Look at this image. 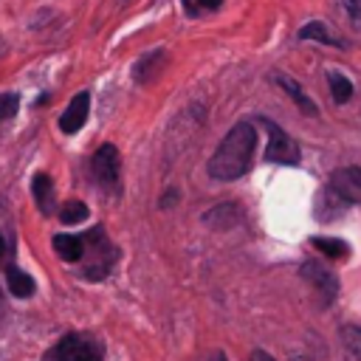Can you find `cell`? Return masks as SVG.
Returning a JSON list of instances; mask_svg holds the SVG:
<instances>
[{"label":"cell","mask_w":361,"mask_h":361,"mask_svg":"<svg viewBox=\"0 0 361 361\" xmlns=\"http://www.w3.org/2000/svg\"><path fill=\"white\" fill-rule=\"evenodd\" d=\"M257 147V133L251 121H237L209 158V175L214 180H237L251 169V155Z\"/></svg>","instance_id":"1"},{"label":"cell","mask_w":361,"mask_h":361,"mask_svg":"<svg viewBox=\"0 0 361 361\" xmlns=\"http://www.w3.org/2000/svg\"><path fill=\"white\" fill-rule=\"evenodd\" d=\"M265 130H268V149H265V161L271 164H285V166H296L299 164V144L271 118L259 116L257 118Z\"/></svg>","instance_id":"2"},{"label":"cell","mask_w":361,"mask_h":361,"mask_svg":"<svg viewBox=\"0 0 361 361\" xmlns=\"http://www.w3.org/2000/svg\"><path fill=\"white\" fill-rule=\"evenodd\" d=\"M102 355H104L102 344H99L96 338L79 336V333L65 336V338L54 347V353H51L54 361H102Z\"/></svg>","instance_id":"3"},{"label":"cell","mask_w":361,"mask_h":361,"mask_svg":"<svg viewBox=\"0 0 361 361\" xmlns=\"http://www.w3.org/2000/svg\"><path fill=\"white\" fill-rule=\"evenodd\" d=\"M302 279L310 282V288L319 293V302L322 307H330L333 299L338 296V276L319 259H307L302 262Z\"/></svg>","instance_id":"4"},{"label":"cell","mask_w":361,"mask_h":361,"mask_svg":"<svg viewBox=\"0 0 361 361\" xmlns=\"http://www.w3.org/2000/svg\"><path fill=\"white\" fill-rule=\"evenodd\" d=\"M93 175L99 180L102 189L107 192H116L118 189V178H121V158H118V149L113 144H102L96 152H93Z\"/></svg>","instance_id":"5"},{"label":"cell","mask_w":361,"mask_h":361,"mask_svg":"<svg viewBox=\"0 0 361 361\" xmlns=\"http://www.w3.org/2000/svg\"><path fill=\"white\" fill-rule=\"evenodd\" d=\"M327 189L347 206H361V166H341L330 175Z\"/></svg>","instance_id":"6"},{"label":"cell","mask_w":361,"mask_h":361,"mask_svg":"<svg viewBox=\"0 0 361 361\" xmlns=\"http://www.w3.org/2000/svg\"><path fill=\"white\" fill-rule=\"evenodd\" d=\"M87 113H90V93L82 90V93H76V96L71 99V104H68L65 113L59 116V130L68 133V135L79 133V130L85 127V121H87Z\"/></svg>","instance_id":"7"},{"label":"cell","mask_w":361,"mask_h":361,"mask_svg":"<svg viewBox=\"0 0 361 361\" xmlns=\"http://www.w3.org/2000/svg\"><path fill=\"white\" fill-rule=\"evenodd\" d=\"M271 79H274V82H276V85H279V87H282V90H285V93H288V96L296 102V107H299L305 116H316V113H319L316 102H313V99H310V96L302 90V85H299L296 79H290V76H285V73H274Z\"/></svg>","instance_id":"8"},{"label":"cell","mask_w":361,"mask_h":361,"mask_svg":"<svg viewBox=\"0 0 361 361\" xmlns=\"http://www.w3.org/2000/svg\"><path fill=\"white\" fill-rule=\"evenodd\" d=\"M164 62H166V51H149L147 56H141V59L135 62V68H133V79H135L138 85L152 82V79L158 76V71H161Z\"/></svg>","instance_id":"9"},{"label":"cell","mask_w":361,"mask_h":361,"mask_svg":"<svg viewBox=\"0 0 361 361\" xmlns=\"http://www.w3.org/2000/svg\"><path fill=\"white\" fill-rule=\"evenodd\" d=\"M54 251L65 262H79L85 257V240L79 234H56L54 237Z\"/></svg>","instance_id":"10"},{"label":"cell","mask_w":361,"mask_h":361,"mask_svg":"<svg viewBox=\"0 0 361 361\" xmlns=\"http://www.w3.org/2000/svg\"><path fill=\"white\" fill-rule=\"evenodd\" d=\"M31 192H34V200L39 206L42 214H51L54 212V183L45 172H37L34 180H31Z\"/></svg>","instance_id":"11"},{"label":"cell","mask_w":361,"mask_h":361,"mask_svg":"<svg viewBox=\"0 0 361 361\" xmlns=\"http://www.w3.org/2000/svg\"><path fill=\"white\" fill-rule=\"evenodd\" d=\"M203 220H206L209 226H214V228H231V226L240 220V209H237L234 203H220V206H214L212 212H206Z\"/></svg>","instance_id":"12"},{"label":"cell","mask_w":361,"mask_h":361,"mask_svg":"<svg viewBox=\"0 0 361 361\" xmlns=\"http://www.w3.org/2000/svg\"><path fill=\"white\" fill-rule=\"evenodd\" d=\"M310 245L330 259H347L350 257V245L338 237H310Z\"/></svg>","instance_id":"13"},{"label":"cell","mask_w":361,"mask_h":361,"mask_svg":"<svg viewBox=\"0 0 361 361\" xmlns=\"http://www.w3.org/2000/svg\"><path fill=\"white\" fill-rule=\"evenodd\" d=\"M6 282H8L11 296H17V299H28L34 293V279L20 268H8L6 271Z\"/></svg>","instance_id":"14"},{"label":"cell","mask_w":361,"mask_h":361,"mask_svg":"<svg viewBox=\"0 0 361 361\" xmlns=\"http://www.w3.org/2000/svg\"><path fill=\"white\" fill-rule=\"evenodd\" d=\"M327 85H330V96H333L336 104H344V102L353 99V82H350L344 73L330 71V73H327Z\"/></svg>","instance_id":"15"},{"label":"cell","mask_w":361,"mask_h":361,"mask_svg":"<svg viewBox=\"0 0 361 361\" xmlns=\"http://www.w3.org/2000/svg\"><path fill=\"white\" fill-rule=\"evenodd\" d=\"M299 39H316L322 45H338V39L330 37V31H327L324 23H307V25H302L299 28Z\"/></svg>","instance_id":"16"},{"label":"cell","mask_w":361,"mask_h":361,"mask_svg":"<svg viewBox=\"0 0 361 361\" xmlns=\"http://www.w3.org/2000/svg\"><path fill=\"white\" fill-rule=\"evenodd\" d=\"M341 341H344L347 353L353 355V361H361V327L358 324H344L341 327Z\"/></svg>","instance_id":"17"},{"label":"cell","mask_w":361,"mask_h":361,"mask_svg":"<svg viewBox=\"0 0 361 361\" xmlns=\"http://www.w3.org/2000/svg\"><path fill=\"white\" fill-rule=\"evenodd\" d=\"M59 220L68 223V226L82 223V220H87V206H85L82 200H68V203H62V209H59Z\"/></svg>","instance_id":"18"},{"label":"cell","mask_w":361,"mask_h":361,"mask_svg":"<svg viewBox=\"0 0 361 361\" xmlns=\"http://www.w3.org/2000/svg\"><path fill=\"white\" fill-rule=\"evenodd\" d=\"M20 107V96L17 93H0V121L11 118Z\"/></svg>","instance_id":"19"},{"label":"cell","mask_w":361,"mask_h":361,"mask_svg":"<svg viewBox=\"0 0 361 361\" xmlns=\"http://www.w3.org/2000/svg\"><path fill=\"white\" fill-rule=\"evenodd\" d=\"M180 3H183V8H186L189 14H203V11H214V8H220L223 0H180Z\"/></svg>","instance_id":"20"},{"label":"cell","mask_w":361,"mask_h":361,"mask_svg":"<svg viewBox=\"0 0 361 361\" xmlns=\"http://www.w3.org/2000/svg\"><path fill=\"white\" fill-rule=\"evenodd\" d=\"M341 8L347 11V17L355 25H361V0H341Z\"/></svg>","instance_id":"21"},{"label":"cell","mask_w":361,"mask_h":361,"mask_svg":"<svg viewBox=\"0 0 361 361\" xmlns=\"http://www.w3.org/2000/svg\"><path fill=\"white\" fill-rule=\"evenodd\" d=\"M245 361H274V358H271V355H268L265 350H254V353H251V355H248Z\"/></svg>","instance_id":"22"},{"label":"cell","mask_w":361,"mask_h":361,"mask_svg":"<svg viewBox=\"0 0 361 361\" xmlns=\"http://www.w3.org/2000/svg\"><path fill=\"white\" fill-rule=\"evenodd\" d=\"M3 316H6V305H3V293H0V322H3Z\"/></svg>","instance_id":"23"},{"label":"cell","mask_w":361,"mask_h":361,"mask_svg":"<svg viewBox=\"0 0 361 361\" xmlns=\"http://www.w3.org/2000/svg\"><path fill=\"white\" fill-rule=\"evenodd\" d=\"M212 361H228V358H226L223 353H214V355H212Z\"/></svg>","instance_id":"24"},{"label":"cell","mask_w":361,"mask_h":361,"mask_svg":"<svg viewBox=\"0 0 361 361\" xmlns=\"http://www.w3.org/2000/svg\"><path fill=\"white\" fill-rule=\"evenodd\" d=\"M3 251H6V240H3V234H0V257H3Z\"/></svg>","instance_id":"25"},{"label":"cell","mask_w":361,"mask_h":361,"mask_svg":"<svg viewBox=\"0 0 361 361\" xmlns=\"http://www.w3.org/2000/svg\"><path fill=\"white\" fill-rule=\"evenodd\" d=\"M293 361H307V358H302V355H296V358H293Z\"/></svg>","instance_id":"26"}]
</instances>
